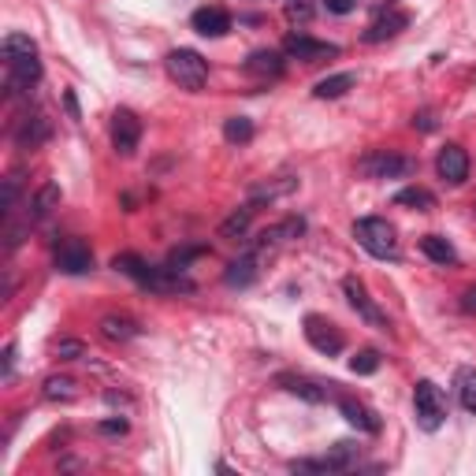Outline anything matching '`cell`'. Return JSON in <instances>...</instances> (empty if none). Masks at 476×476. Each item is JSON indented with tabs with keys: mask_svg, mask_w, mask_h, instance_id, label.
Segmentation results:
<instances>
[{
	"mask_svg": "<svg viewBox=\"0 0 476 476\" xmlns=\"http://www.w3.org/2000/svg\"><path fill=\"white\" fill-rule=\"evenodd\" d=\"M395 205H406V209H417V213H428L436 209V198H432L424 186H406V190L395 194Z\"/></svg>",
	"mask_w": 476,
	"mask_h": 476,
	"instance_id": "cell-25",
	"label": "cell"
},
{
	"mask_svg": "<svg viewBox=\"0 0 476 476\" xmlns=\"http://www.w3.org/2000/svg\"><path fill=\"white\" fill-rule=\"evenodd\" d=\"M339 413H343V417L354 424L358 432H368V436H376V432H380V417H376V413H372L368 406L354 402V399H339Z\"/></svg>",
	"mask_w": 476,
	"mask_h": 476,
	"instance_id": "cell-18",
	"label": "cell"
},
{
	"mask_svg": "<svg viewBox=\"0 0 476 476\" xmlns=\"http://www.w3.org/2000/svg\"><path fill=\"white\" fill-rule=\"evenodd\" d=\"M141 141V119L134 109H116L112 112V146L119 157H131Z\"/></svg>",
	"mask_w": 476,
	"mask_h": 476,
	"instance_id": "cell-9",
	"label": "cell"
},
{
	"mask_svg": "<svg viewBox=\"0 0 476 476\" xmlns=\"http://www.w3.org/2000/svg\"><path fill=\"white\" fill-rule=\"evenodd\" d=\"M358 447L354 443H335L324 458H302V462H291V472H346L358 465Z\"/></svg>",
	"mask_w": 476,
	"mask_h": 476,
	"instance_id": "cell-5",
	"label": "cell"
},
{
	"mask_svg": "<svg viewBox=\"0 0 476 476\" xmlns=\"http://www.w3.org/2000/svg\"><path fill=\"white\" fill-rule=\"evenodd\" d=\"M112 268H116V272H123V276H131V279L141 283V286H146V279H149V272H153V264H146L138 254H116V257H112Z\"/></svg>",
	"mask_w": 476,
	"mask_h": 476,
	"instance_id": "cell-23",
	"label": "cell"
},
{
	"mask_svg": "<svg viewBox=\"0 0 476 476\" xmlns=\"http://www.w3.org/2000/svg\"><path fill=\"white\" fill-rule=\"evenodd\" d=\"M49 134H52V123H49V116H41V112L23 116V119L15 123V131H12V138H15L19 149H37V146H45Z\"/></svg>",
	"mask_w": 476,
	"mask_h": 476,
	"instance_id": "cell-11",
	"label": "cell"
},
{
	"mask_svg": "<svg viewBox=\"0 0 476 476\" xmlns=\"http://www.w3.org/2000/svg\"><path fill=\"white\" fill-rule=\"evenodd\" d=\"M354 82H358V75H354V71L327 75V78H320L317 86H313V97H317V101H335V97H343L346 90H354Z\"/></svg>",
	"mask_w": 476,
	"mask_h": 476,
	"instance_id": "cell-19",
	"label": "cell"
},
{
	"mask_svg": "<svg viewBox=\"0 0 476 476\" xmlns=\"http://www.w3.org/2000/svg\"><path fill=\"white\" fill-rule=\"evenodd\" d=\"M462 313H476V286L462 298Z\"/></svg>",
	"mask_w": 476,
	"mask_h": 476,
	"instance_id": "cell-39",
	"label": "cell"
},
{
	"mask_svg": "<svg viewBox=\"0 0 476 476\" xmlns=\"http://www.w3.org/2000/svg\"><path fill=\"white\" fill-rule=\"evenodd\" d=\"M101 335H105L109 343H131L141 335V324L134 317H123V313H109V317H101Z\"/></svg>",
	"mask_w": 476,
	"mask_h": 476,
	"instance_id": "cell-16",
	"label": "cell"
},
{
	"mask_svg": "<svg viewBox=\"0 0 476 476\" xmlns=\"http://www.w3.org/2000/svg\"><path fill=\"white\" fill-rule=\"evenodd\" d=\"M254 213H257V205H254V201H246L242 209H235L231 216H227V220L220 223V238H227V242H238V238H246V235H250Z\"/></svg>",
	"mask_w": 476,
	"mask_h": 476,
	"instance_id": "cell-17",
	"label": "cell"
},
{
	"mask_svg": "<svg viewBox=\"0 0 476 476\" xmlns=\"http://www.w3.org/2000/svg\"><path fill=\"white\" fill-rule=\"evenodd\" d=\"M283 8H286V15H291L294 23H309V19L317 15V4H313V0H283Z\"/></svg>",
	"mask_w": 476,
	"mask_h": 476,
	"instance_id": "cell-30",
	"label": "cell"
},
{
	"mask_svg": "<svg viewBox=\"0 0 476 476\" xmlns=\"http://www.w3.org/2000/svg\"><path fill=\"white\" fill-rule=\"evenodd\" d=\"M15 201H19V175H12V179L4 182V205H0V213H4V216H12Z\"/></svg>",
	"mask_w": 476,
	"mask_h": 476,
	"instance_id": "cell-34",
	"label": "cell"
},
{
	"mask_svg": "<svg viewBox=\"0 0 476 476\" xmlns=\"http://www.w3.org/2000/svg\"><path fill=\"white\" fill-rule=\"evenodd\" d=\"M164 71H168V78L179 82L182 90L198 93V90H205V82H209V60L194 49H172L164 56Z\"/></svg>",
	"mask_w": 476,
	"mask_h": 476,
	"instance_id": "cell-2",
	"label": "cell"
},
{
	"mask_svg": "<svg viewBox=\"0 0 476 476\" xmlns=\"http://www.w3.org/2000/svg\"><path fill=\"white\" fill-rule=\"evenodd\" d=\"M279 383L291 391V395H298V399H305V402H324L327 399V391H324V383H317V380H309V376H291V372H283L279 376Z\"/></svg>",
	"mask_w": 476,
	"mask_h": 476,
	"instance_id": "cell-20",
	"label": "cell"
},
{
	"mask_svg": "<svg viewBox=\"0 0 476 476\" xmlns=\"http://www.w3.org/2000/svg\"><path fill=\"white\" fill-rule=\"evenodd\" d=\"M246 75L250 78H279L283 75V52L276 49H254L250 56H246Z\"/></svg>",
	"mask_w": 476,
	"mask_h": 476,
	"instance_id": "cell-15",
	"label": "cell"
},
{
	"mask_svg": "<svg viewBox=\"0 0 476 476\" xmlns=\"http://www.w3.org/2000/svg\"><path fill=\"white\" fill-rule=\"evenodd\" d=\"M37 45L30 34H8L4 37V64H12V60H23V56H34Z\"/></svg>",
	"mask_w": 476,
	"mask_h": 476,
	"instance_id": "cell-27",
	"label": "cell"
},
{
	"mask_svg": "<svg viewBox=\"0 0 476 476\" xmlns=\"http://www.w3.org/2000/svg\"><path fill=\"white\" fill-rule=\"evenodd\" d=\"M283 52L291 60H302V64H320V60L339 56V45H331V41H317L309 34H291L283 41Z\"/></svg>",
	"mask_w": 476,
	"mask_h": 476,
	"instance_id": "cell-10",
	"label": "cell"
},
{
	"mask_svg": "<svg viewBox=\"0 0 476 476\" xmlns=\"http://www.w3.org/2000/svg\"><path fill=\"white\" fill-rule=\"evenodd\" d=\"M305 343L317 350V354H324V358H335V354H343V331L331 324V320H324V317H317V313H309L305 317Z\"/></svg>",
	"mask_w": 476,
	"mask_h": 476,
	"instance_id": "cell-8",
	"label": "cell"
},
{
	"mask_svg": "<svg viewBox=\"0 0 476 476\" xmlns=\"http://www.w3.org/2000/svg\"><path fill=\"white\" fill-rule=\"evenodd\" d=\"M436 112H432V109H424V112H417V116H413V131H421V134H432V131H436Z\"/></svg>",
	"mask_w": 476,
	"mask_h": 476,
	"instance_id": "cell-35",
	"label": "cell"
},
{
	"mask_svg": "<svg viewBox=\"0 0 476 476\" xmlns=\"http://www.w3.org/2000/svg\"><path fill=\"white\" fill-rule=\"evenodd\" d=\"M276 231H279L283 242H286V238H302V235H305V220H302V216H286V220L276 227Z\"/></svg>",
	"mask_w": 476,
	"mask_h": 476,
	"instance_id": "cell-32",
	"label": "cell"
},
{
	"mask_svg": "<svg viewBox=\"0 0 476 476\" xmlns=\"http://www.w3.org/2000/svg\"><path fill=\"white\" fill-rule=\"evenodd\" d=\"M52 261H56V268L64 276H86V272H93V250L82 238H75V235L56 242Z\"/></svg>",
	"mask_w": 476,
	"mask_h": 476,
	"instance_id": "cell-7",
	"label": "cell"
},
{
	"mask_svg": "<svg viewBox=\"0 0 476 476\" xmlns=\"http://www.w3.org/2000/svg\"><path fill=\"white\" fill-rule=\"evenodd\" d=\"M376 368H380V350H358V354L350 358V372H354V376H372Z\"/></svg>",
	"mask_w": 476,
	"mask_h": 476,
	"instance_id": "cell-29",
	"label": "cell"
},
{
	"mask_svg": "<svg viewBox=\"0 0 476 476\" xmlns=\"http://www.w3.org/2000/svg\"><path fill=\"white\" fill-rule=\"evenodd\" d=\"M127 417H109V421H101L97 424V432H101V436H127Z\"/></svg>",
	"mask_w": 476,
	"mask_h": 476,
	"instance_id": "cell-33",
	"label": "cell"
},
{
	"mask_svg": "<svg viewBox=\"0 0 476 476\" xmlns=\"http://www.w3.org/2000/svg\"><path fill=\"white\" fill-rule=\"evenodd\" d=\"M354 238L361 242V250L376 261H395L399 257V238L395 227H391L383 216H361L354 223Z\"/></svg>",
	"mask_w": 476,
	"mask_h": 476,
	"instance_id": "cell-1",
	"label": "cell"
},
{
	"mask_svg": "<svg viewBox=\"0 0 476 476\" xmlns=\"http://www.w3.org/2000/svg\"><path fill=\"white\" fill-rule=\"evenodd\" d=\"M406 27H409V15L399 12V8H387V12H380V15L368 23L365 41H368V45H380V41H387V37H399Z\"/></svg>",
	"mask_w": 476,
	"mask_h": 476,
	"instance_id": "cell-13",
	"label": "cell"
},
{
	"mask_svg": "<svg viewBox=\"0 0 476 476\" xmlns=\"http://www.w3.org/2000/svg\"><path fill=\"white\" fill-rule=\"evenodd\" d=\"M343 294H346V302H350V309L368 324V327H380V331H387L391 327V320H387V313L368 298V291H365V283L358 279V276H346L343 279Z\"/></svg>",
	"mask_w": 476,
	"mask_h": 476,
	"instance_id": "cell-6",
	"label": "cell"
},
{
	"mask_svg": "<svg viewBox=\"0 0 476 476\" xmlns=\"http://www.w3.org/2000/svg\"><path fill=\"white\" fill-rule=\"evenodd\" d=\"M358 172L365 179H409V175H417V160L391 153V149H372L358 160Z\"/></svg>",
	"mask_w": 476,
	"mask_h": 476,
	"instance_id": "cell-3",
	"label": "cell"
},
{
	"mask_svg": "<svg viewBox=\"0 0 476 476\" xmlns=\"http://www.w3.org/2000/svg\"><path fill=\"white\" fill-rule=\"evenodd\" d=\"M0 372H4V380H12V372H15V343L4 346V368H0Z\"/></svg>",
	"mask_w": 476,
	"mask_h": 476,
	"instance_id": "cell-37",
	"label": "cell"
},
{
	"mask_svg": "<svg viewBox=\"0 0 476 476\" xmlns=\"http://www.w3.org/2000/svg\"><path fill=\"white\" fill-rule=\"evenodd\" d=\"M64 109H68V116H71V119H82V112H78V101H75V93H71V90L64 93Z\"/></svg>",
	"mask_w": 476,
	"mask_h": 476,
	"instance_id": "cell-38",
	"label": "cell"
},
{
	"mask_svg": "<svg viewBox=\"0 0 476 476\" xmlns=\"http://www.w3.org/2000/svg\"><path fill=\"white\" fill-rule=\"evenodd\" d=\"M60 198H64L60 182H45V186H41V190L34 194V201H30V220L37 223V220H45L52 209H60Z\"/></svg>",
	"mask_w": 476,
	"mask_h": 476,
	"instance_id": "cell-22",
	"label": "cell"
},
{
	"mask_svg": "<svg viewBox=\"0 0 476 476\" xmlns=\"http://www.w3.org/2000/svg\"><path fill=\"white\" fill-rule=\"evenodd\" d=\"M41 395L49 402H75L78 399V383L71 376H49L45 387H41Z\"/></svg>",
	"mask_w": 476,
	"mask_h": 476,
	"instance_id": "cell-24",
	"label": "cell"
},
{
	"mask_svg": "<svg viewBox=\"0 0 476 476\" xmlns=\"http://www.w3.org/2000/svg\"><path fill=\"white\" fill-rule=\"evenodd\" d=\"M56 358L60 361H78V358H86V346H82L78 339H60L56 343Z\"/></svg>",
	"mask_w": 476,
	"mask_h": 476,
	"instance_id": "cell-31",
	"label": "cell"
},
{
	"mask_svg": "<svg viewBox=\"0 0 476 476\" xmlns=\"http://www.w3.org/2000/svg\"><path fill=\"white\" fill-rule=\"evenodd\" d=\"M223 138L231 141V146H246V141L254 138V119H250V116H231V119H223Z\"/></svg>",
	"mask_w": 476,
	"mask_h": 476,
	"instance_id": "cell-26",
	"label": "cell"
},
{
	"mask_svg": "<svg viewBox=\"0 0 476 476\" xmlns=\"http://www.w3.org/2000/svg\"><path fill=\"white\" fill-rule=\"evenodd\" d=\"M190 27L201 37H223L227 30H231V15H227L223 8H216V4H209V8H198L190 15Z\"/></svg>",
	"mask_w": 476,
	"mask_h": 476,
	"instance_id": "cell-14",
	"label": "cell"
},
{
	"mask_svg": "<svg viewBox=\"0 0 476 476\" xmlns=\"http://www.w3.org/2000/svg\"><path fill=\"white\" fill-rule=\"evenodd\" d=\"M354 4H358V0H324V8L331 15H350V12H354Z\"/></svg>",
	"mask_w": 476,
	"mask_h": 476,
	"instance_id": "cell-36",
	"label": "cell"
},
{
	"mask_svg": "<svg viewBox=\"0 0 476 476\" xmlns=\"http://www.w3.org/2000/svg\"><path fill=\"white\" fill-rule=\"evenodd\" d=\"M421 254L432 261V264H458V250H454V246L443 238V235H424L421 238Z\"/></svg>",
	"mask_w": 476,
	"mask_h": 476,
	"instance_id": "cell-21",
	"label": "cell"
},
{
	"mask_svg": "<svg viewBox=\"0 0 476 476\" xmlns=\"http://www.w3.org/2000/svg\"><path fill=\"white\" fill-rule=\"evenodd\" d=\"M458 399L469 413H476V368H462L458 372Z\"/></svg>",
	"mask_w": 476,
	"mask_h": 476,
	"instance_id": "cell-28",
	"label": "cell"
},
{
	"mask_svg": "<svg viewBox=\"0 0 476 476\" xmlns=\"http://www.w3.org/2000/svg\"><path fill=\"white\" fill-rule=\"evenodd\" d=\"M413 413H417V424L424 432H440L447 421V395L432 380H417V387H413Z\"/></svg>",
	"mask_w": 476,
	"mask_h": 476,
	"instance_id": "cell-4",
	"label": "cell"
},
{
	"mask_svg": "<svg viewBox=\"0 0 476 476\" xmlns=\"http://www.w3.org/2000/svg\"><path fill=\"white\" fill-rule=\"evenodd\" d=\"M436 172H440V179L443 182H450V186H462L465 179H469V153L462 149V146H443L440 149V157H436Z\"/></svg>",
	"mask_w": 476,
	"mask_h": 476,
	"instance_id": "cell-12",
	"label": "cell"
}]
</instances>
